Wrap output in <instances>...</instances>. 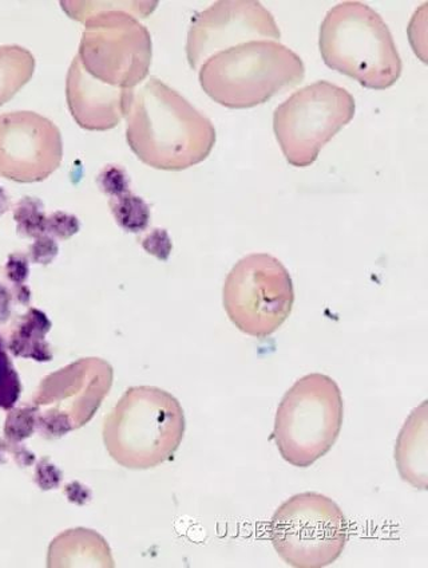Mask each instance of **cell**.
Masks as SVG:
<instances>
[{"mask_svg": "<svg viewBox=\"0 0 428 568\" xmlns=\"http://www.w3.org/2000/svg\"><path fill=\"white\" fill-rule=\"evenodd\" d=\"M125 119L129 146L154 170H187L203 163L216 144L212 121L157 77L134 89Z\"/></svg>", "mask_w": 428, "mask_h": 568, "instance_id": "cell-1", "label": "cell"}, {"mask_svg": "<svg viewBox=\"0 0 428 568\" xmlns=\"http://www.w3.org/2000/svg\"><path fill=\"white\" fill-rule=\"evenodd\" d=\"M70 18L84 24L78 60L105 85L134 90L151 70V32L139 21L157 2H62Z\"/></svg>", "mask_w": 428, "mask_h": 568, "instance_id": "cell-2", "label": "cell"}, {"mask_svg": "<svg viewBox=\"0 0 428 568\" xmlns=\"http://www.w3.org/2000/svg\"><path fill=\"white\" fill-rule=\"evenodd\" d=\"M183 406L155 386L125 392L103 424V443L113 460L133 470L172 460L185 435Z\"/></svg>", "mask_w": 428, "mask_h": 568, "instance_id": "cell-3", "label": "cell"}, {"mask_svg": "<svg viewBox=\"0 0 428 568\" xmlns=\"http://www.w3.org/2000/svg\"><path fill=\"white\" fill-rule=\"evenodd\" d=\"M319 48L328 68L367 89L391 88L404 70L390 29L366 3L348 0L330 9L320 26Z\"/></svg>", "mask_w": 428, "mask_h": 568, "instance_id": "cell-4", "label": "cell"}, {"mask_svg": "<svg viewBox=\"0 0 428 568\" xmlns=\"http://www.w3.org/2000/svg\"><path fill=\"white\" fill-rule=\"evenodd\" d=\"M306 67L300 57L276 41H252L220 51L200 68V83L214 102L248 109L300 85Z\"/></svg>", "mask_w": 428, "mask_h": 568, "instance_id": "cell-5", "label": "cell"}, {"mask_svg": "<svg viewBox=\"0 0 428 568\" xmlns=\"http://www.w3.org/2000/svg\"><path fill=\"white\" fill-rule=\"evenodd\" d=\"M343 417L345 404L339 385L326 374H308L285 393L272 440L291 466L308 468L334 448Z\"/></svg>", "mask_w": 428, "mask_h": 568, "instance_id": "cell-6", "label": "cell"}, {"mask_svg": "<svg viewBox=\"0 0 428 568\" xmlns=\"http://www.w3.org/2000/svg\"><path fill=\"white\" fill-rule=\"evenodd\" d=\"M272 545L285 564L322 568L342 557L348 541V521L326 495L303 493L284 501L271 520Z\"/></svg>", "mask_w": 428, "mask_h": 568, "instance_id": "cell-7", "label": "cell"}, {"mask_svg": "<svg viewBox=\"0 0 428 568\" xmlns=\"http://www.w3.org/2000/svg\"><path fill=\"white\" fill-rule=\"evenodd\" d=\"M355 109L351 93L327 81L292 94L274 114L276 139L288 163L313 165L323 148L353 121Z\"/></svg>", "mask_w": 428, "mask_h": 568, "instance_id": "cell-8", "label": "cell"}, {"mask_svg": "<svg viewBox=\"0 0 428 568\" xmlns=\"http://www.w3.org/2000/svg\"><path fill=\"white\" fill-rule=\"evenodd\" d=\"M224 308L240 332L267 338L289 318L295 305L287 267L269 254H251L231 270L224 284Z\"/></svg>", "mask_w": 428, "mask_h": 568, "instance_id": "cell-9", "label": "cell"}, {"mask_svg": "<svg viewBox=\"0 0 428 568\" xmlns=\"http://www.w3.org/2000/svg\"><path fill=\"white\" fill-rule=\"evenodd\" d=\"M113 367L102 358H82L42 381L32 404L44 436L62 437L95 416L113 385Z\"/></svg>", "mask_w": 428, "mask_h": 568, "instance_id": "cell-10", "label": "cell"}, {"mask_svg": "<svg viewBox=\"0 0 428 568\" xmlns=\"http://www.w3.org/2000/svg\"><path fill=\"white\" fill-rule=\"evenodd\" d=\"M274 16L255 0H220L193 18L186 57L193 70L220 51L252 41L281 40Z\"/></svg>", "mask_w": 428, "mask_h": 568, "instance_id": "cell-11", "label": "cell"}, {"mask_svg": "<svg viewBox=\"0 0 428 568\" xmlns=\"http://www.w3.org/2000/svg\"><path fill=\"white\" fill-rule=\"evenodd\" d=\"M60 129L34 112L0 115V178L16 183H41L60 168Z\"/></svg>", "mask_w": 428, "mask_h": 568, "instance_id": "cell-12", "label": "cell"}, {"mask_svg": "<svg viewBox=\"0 0 428 568\" xmlns=\"http://www.w3.org/2000/svg\"><path fill=\"white\" fill-rule=\"evenodd\" d=\"M134 90L105 85L82 68L75 55L68 73L67 99L71 115L86 131L105 132L125 119Z\"/></svg>", "mask_w": 428, "mask_h": 568, "instance_id": "cell-13", "label": "cell"}, {"mask_svg": "<svg viewBox=\"0 0 428 568\" xmlns=\"http://www.w3.org/2000/svg\"><path fill=\"white\" fill-rule=\"evenodd\" d=\"M49 567H114L106 540L93 529L77 528L55 538L49 548Z\"/></svg>", "mask_w": 428, "mask_h": 568, "instance_id": "cell-14", "label": "cell"}, {"mask_svg": "<svg viewBox=\"0 0 428 568\" xmlns=\"http://www.w3.org/2000/svg\"><path fill=\"white\" fill-rule=\"evenodd\" d=\"M427 404H421L408 417L401 429L395 460L398 463L401 479L415 488L427 487Z\"/></svg>", "mask_w": 428, "mask_h": 568, "instance_id": "cell-15", "label": "cell"}, {"mask_svg": "<svg viewBox=\"0 0 428 568\" xmlns=\"http://www.w3.org/2000/svg\"><path fill=\"white\" fill-rule=\"evenodd\" d=\"M51 322L48 315L38 308H30L18 321L11 333L9 348L17 357L30 358L38 363H49L53 359V353L47 342Z\"/></svg>", "mask_w": 428, "mask_h": 568, "instance_id": "cell-16", "label": "cell"}, {"mask_svg": "<svg viewBox=\"0 0 428 568\" xmlns=\"http://www.w3.org/2000/svg\"><path fill=\"white\" fill-rule=\"evenodd\" d=\"M35 58L18 44L0 47V106L28 85L35 71Z\"/></svg>", "mask_w": 428, "mask_h": 568, "instance_id": "cell-17", "label": "cell"}, {"mask_svg": "<svg viewBox=\"0 0 428 568\" xmlns=\"http://www.w3.org/2000/svg\"><path fill=\"white\" fill-rule=\"evenodd\" d=\"M110 211H112L116 224L123 231L140 234L147 229L151 222V209L144 199L135 196L128 191L122 195L109 199Z\"/></svg>", "mask_w": 428, "mask_h": 568, "instance_id": "cell-18", "label": "cell"}, {"mask_svg": "<svg viewBox=\"0 0 428 568\" xmlns=\"http://www.w3.org/2000/svg\"><path fill=\"white\" fill-rule=\"evenodd\" d=\"M14 221L19 236L37 239L47 234L48 215L38 197L24 196L14 206Z\"/></svg>", "mask_w": 428, "mask_h": 568, "instance_id": "cell-19", "label": "cell"}, {"mask_svg": "<svg viewBox=\"0 0 428 568\" xmlns=\"http://www.w3.org/2000/svg\"><path fill=\"white\" fill-rule=\"evenodd\" d=\"M22 384L0 338V409L10 410L21 397Z\"/></svg>", "mask_w": 428, "mask_h": 568, "instance_id": "cell-20", "label": "cell"}, {"mask_svg": "<svg viewBox=\"0 0 428 568\" xmlns=\"http://www.w3.org/2000/svg\"><path fill=\"white\" fill-rule=\"evenodd\" d=\"M37 428L35 406L14 409L6 419L4 434L11 442H21L34 434Z\"/></svg>", "mask_w": 428, "mask_h": 568, "instance_id": "cell-21", "label": "cell"}, {"mask_svg": "<svg viewBox=\"0 0 428 568\" xmlns=\"http://www.w3.org/2000/svg\"><path fill=\"white\" fill-rule=\"evenodd\" d=\"M4 273L16 286L18 301L24 303V305L29 303L30 290L24 286L30 273L29 257L21 253L11 254L8 263H6Z\"/></svg>", "mask_w": 428, "mask_h": 568, "instance_id": "cell-22", "label": "cell"}, {"mask_svg": "<svg viewBox=\"0 0 428 568\" xmlns=\"http://www.w3.org/2000/svg\"><path fill=\"white\" fill-rule=\"evenodd\" d=\"M96 185L103 195L109 199L122 195L128 191H131V180H129L128 173L120 165H106L102 168V171L96 176Z\"/></svg>", "mask_w": 428, "mask_h": 568, "instance_id": "cell-23", "label": "cell"}, {"mask_svg": "<svg viewBox=\"0 0 428 568\" xmlns=\"http://www.w3.org/2000/svg\"><path fill=\"white\" fill-rule=\"evenodd\" d=\"M80 230V219L75 215H71V213L57 211L48 216L47 235L53 236L54 239L68 241V239L77 235Z\"/></svg>", "mask_w": 428, "mask_h": 568, "instance_id": "cell-24", "label": "cell"}, {"mask_svg": "<svg viewBox=\"0 0 428 568\" xmlns=\"http://www.w3.org/2000/svg\"><path fill=\"white\" fill-rule=\"evenodd\" d=\"M58 253H60V247H58L55 239L47 234L38 236L35 242L30 245L29 251L31 262L42 264V266H48L53 262Z\"/></svg>", "mask_w": 428, "mask_h": 568, "instance_id": "cell-25", "label": "cell"}, {"mask_svg": "<svg viewBox=\"0 0 428 568\" xmlns=\"http://www.w3.org/2000/svg\"><path fill=\"white\" fill-rule=\"evenodd\" d=\"M142 247L147 251V254L159 257L160 261H166L172 253V241L165 230H153L144 241Z\"/></svg>", "mask_w": 428, "mask_h": 568, "instance_id": "cell-26", "label": "cell"}, {"mask_svg": "<svg viewBox=\"0 0 428 568\" xmlns=\"http://www.w3.org/2000/svg\"><path fill=\"white\" fill-rule=\"evenodd\" d=\"M12 295L10 290L0 283V324L8 321L11 314Z\"/></svg>", "mask_w": 428, "mask_h": 568, "instance_id": "cell-27", "label": "cell"}, {"mask_svg": "<svg viewBox=\"0 0 428 568\" xmlns=\"http://www.w3.org/2000/svg\"><path fill=\"white\" fill-rule=\"evenodd\" d=\"M11 210V200L3 190V186L0 185V216L4 215L6 212Z\"/></svg>", "mask_w": 428, "mask_h": 568, "instance_id": "cell-28", "label": "cell"}]
</instances>
